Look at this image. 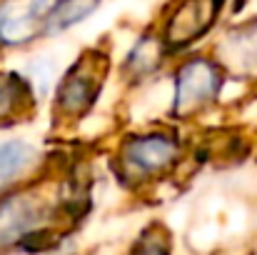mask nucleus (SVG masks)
<instances>
[{
  "mask_svg": "<svg viewBox=\"0 0 257 255\" xmlns=\"http://www.w3.org/2000/svg\"><path fill=\"white\" fill-rule=\"evenodd\" d=\"M90 188L73 178L50 173L0 195V255H43L55 250L83 223Z\"/></svg>",
  "mask_w": 257,
  "mask_h": 255,
  "instance_id": "1",
  "label": "nucleus"
},
{
  "mask_svg": "<svg viewBox=\"0 0 257 255\" xmlns=\"http://www.w3.org/2000/svg\"><path fill=\"white\" fill-rule=\"evenodd\" d=\"M190 143L180 128L148 125L117 135L110 150V170L127 193H150L177 178L187 158Z\"/></svg>",
  "mask_w": 257,
  "mask_h": 255,
  "instance_id": "2",
  "label": "nucleus"
},
{
  "mask_svg": "<svg viewBox=\"0 0 257 255\" xmlns=\"http://www.w3.org/2000/svg\"><path fill=\"white\" fill-rule=\"evenodd\" d=\"M227 73H257V20L227 33L215 55Z\"/></svg>",
  "mask_w": 257,
  "mask_h": 255,
  "instance_id": "10",
  "label": "nucleus"
},
{
  "mask_svg": "<svg viewBox=\"0 0 257 255\" xmlns=\"http://www.w3.org/2000/svg\"><path fill=\"white\" fill-rule=\"evenodd\" d=\"M112 73V58L102 48H85L68 63L48 98L50 123L58 130L75 128L97 108Z\"/></svg>",
  "mask_w": 257,
  "mask_h": 255,
  "instance_id": "3",
  "label": "nucleus"
},
{
  "mask_svg": "<svg viewBox=\"0 0 257 255\" xmlns=\"http://www.w3.org/2000/svg\"><path fill=\"white\" fill-rule=\"evenodd\" d=\"M58 0H3L0 3V50L25 48L48 38V20Z\"/></svg>",
  "mask_w": 257,
  "mask_h": 255,
  "instance_id": "6",
  "label": "nucleus"
},
{
  "mask_svg": "<svg viewBox=\"0 0 257 255\" xmlns=\"http://www.w3.org/2000/svg\"><path fill=\"white\" fill-rule=\"evenodd\" d=\"M50 155L28 135H13L0 130V195L43 175L48 170Z\"/></svg>",
  "mask_w": 257,
  "mask_h": 255,
  "instance_id": "7",
  "label": "nucleus"
},
{
  "mask_svg": "<svg viewBox=\"0 0 257 255\" xmlns=\"http://www.w3.org/2000/svg\"><path fill=\"white\" fill-rule=\"evenodd\" d=\"M227 70L215 55L185 53L170 70L168 118L175 125H187L210 113L225 90Z\"/></svg>",
  "mask_w": 257,
  "mask_h": 255,
  "instance_id": "4",
  "label": "nucleus"
},
{
  "mask_svg": "<svg viewBox=\"0 0 257 255\" xmlns=\"http://www.w3.org/2000/svg\"><path fill=\"white\" fill-rule=\"evenodd\" d=\"M40 95L25 70L0 68V130H13L35 118Z\"/></svg>",
  "mask_w": 257,
  "mask_h": 255,
  "instance_id": "9",
  "label": "nucleus"
},
{
  "mask_svg": "<svg viewBox=\"0 0 257 255\" xmlns=\"http://www.w3.org/2000/svg\"><path fill=\"white\" fill-rule=\"evenodd\" d=\"M43 255H80V250L75 248V243H73V240H65V243H63V245H58L55 250L43 253Z\"/></svg>",
  "mask_w": 257,
  "mask_h": 255,
  "instance_id": "13",
  "label": "nucleus"
},
{
  "mask_svg": "<svg viewBox=\"0 0 257 255\" xmlns=\"http://www.w3.org/2000/svg\"><path fill=\"white\" fill-rule=\"evenodd\" d=\"M125 255H175L172 233L163 220H150L130 240Z\"/></svg>",
  "mask_w": 257,
  "mask_h": 255,
  "instance_id": "11",
  "label": "nucleus"
},
{
  "mask_svg": "<svg viewBox=\"0 0 257 255\" xmlns=\"http://www.w3.org/2000/svg\"><path fill=\"white\" fill-rule=\"evenodd\" d=\"M225 0H177L160 25V38L172 55L190 50L200 43L220 18Z\"/></svg>",
  "mask_w": 257,
  "mask_h": 255,
  "instance_id": "5",
  "label": "nucleus"
},
{
  "mask_svg": "<svg viewBox=\"0 0 257 255\" xmlns=\"http://www.w3.org/2000/svg\"><path fill=\"white\" fill-rule=\"evenodd\" d=\"M172 53L160 38V33L140 35L120 63V80L127 88H145L163 75Z\"/></svg>",
  "mask_w": 257,
  "mask_h": 255,
  "instance_id": "8",
  "label": "nucleus"
},
{
  "mask_svg": "<svg viewBox=\"0 0 257 255\" xmlns=\"http://www.w3.org/2000/svg\"><path fill=\"white\" fill-rule=\"evenodd\" d=\"M100 5H102V0H58V5L48 20V38L68 33L75 25L85 23Z\"/></svg>",
  "mask_w": 257,
  "mask_h": 255,
  "instance_id": "12",
  "label": "nucleus"
}]
</instances>
